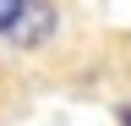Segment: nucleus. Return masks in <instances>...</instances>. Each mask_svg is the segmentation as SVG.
<instances>
[{
    "instance_id": "1",
    "label": "nucleus",
    "mask_w": 131,
    "mask_h": 126,
    "mask_svg": "<svg viewBox=\"0 0 131 126\" xmlns=\"http://www.w3.org/2000/svg\"><path fill=\"white\" fill-rule=\"evenodd\" d=\"M55 33H60V6H55V0H27L22 17H16V27L6 33V50H16V55H38Z\"/></svg>"
},
{
    "instance_id": "2",
    "label": "nucleus",
    "mask_w": 131,
    "mask_h": 126,
    "mask_svg": "<svg viewBox=\"0 0 131 126\" xmlns=\"http://www.w3.org/2000/svg\"><path fill=\"white\" fill-rule=\"evenodd\" d=\"M22 6H27V0H0V44H6V33L16 27V17H22Z\"/></svg>"
},
{
    "instance_id": "3",
    "label": "nucleus",
    "mask_w": 131,
    "mask_h": 126,
    "mask_svg": "<svg viewBox=\"0 0 131 126\" xmlns=\"http://www.w3.org/2000/svg\"><path fill=\"white\" fill-rule=\"evenodd\" d=\"M120 126H131V110H126V104H120Z\"/></svg>"
}]
</instances>
